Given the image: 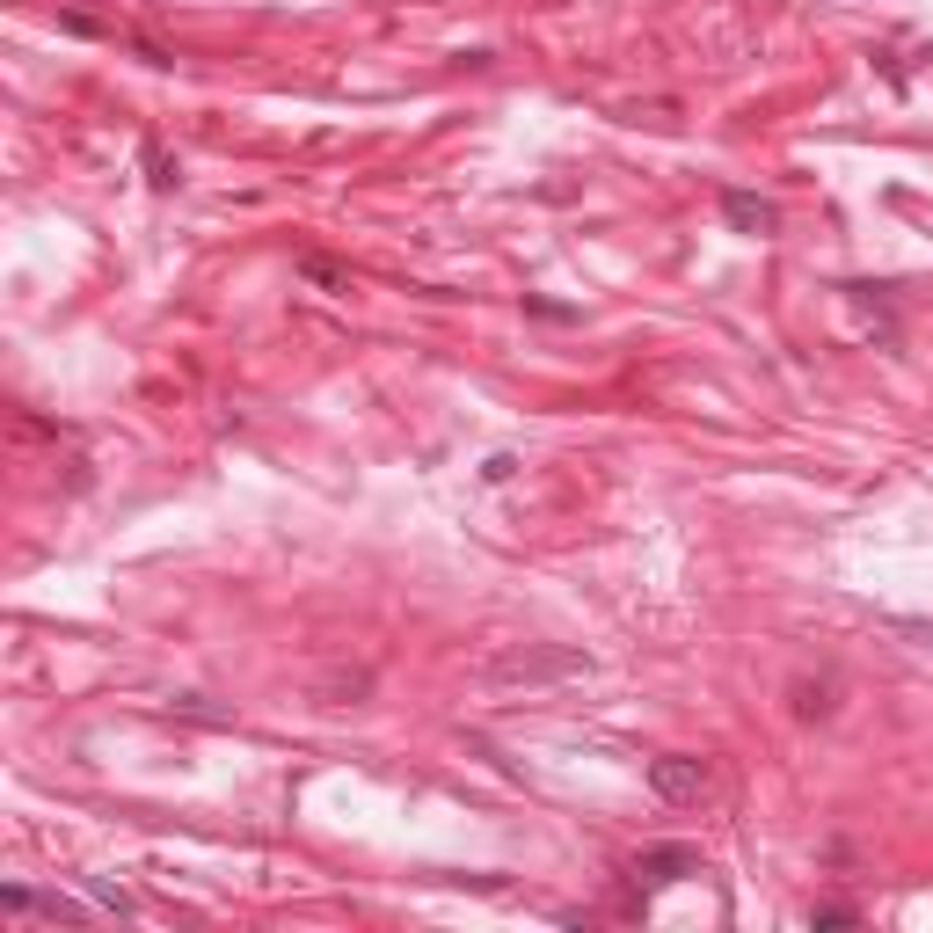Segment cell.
Segmentation results:
<instances>
[{"label": "cell", "mask_w": 933, "mask_h": 933, "mask_svg": "<svg viewBox=\"0 0 933 933\" xmlns=\"http://www.w3.org/2000/svg\"><path fill=\"white\" fill-rule=\"evenodd\" d=\"M139 161H147V183H153V190H175V183H183V169H175V153L161 147V139H147V147H139Z\"/></svg>", "instance_id": "cell-6"}, {"label": "cell", "mask_w": 933, "mask_h": 933, "mask_svg": "<svg viewBox=\"0 0 933 933\" xmlns=\"http://www.w3.org/2000/svg\"><path fill=\"white\" fill-rule=\"evenodd\" d=\"M482 679L496 693H533V686H569V679H590V657L584 649H555V642H511L482 663Z\"/></svg>", "instance_id": "cell-1"}, {"label": "cell", "mask_w": 933, "mask_h": 933, "mask_svg": "<svg viewBox=\"0 0 933 933\" xmlns=\"http://www.w3.org/2000/svg\"><path fill=\"white\" fill-rule=\"evenodd\" d=\"M175 714H190V722H234L226 708H212V700H197V693H183V700H175Z\"/></svg>", "instance_id": "cell-8"}, {"label": "cell", "mask_w": 933, "mask_h": 933, "mask_svg": "<svg viewBox=\"0 0 933 933\" xmlns=\"http://www.w3.org/2000/svg\"><path fill=\"white\" fill-rule=\"evenodd\" d=\"M293 271H299V285H314V293H328V299H344V293H350V271L336 263V256H299Z\"/></svg>", "instance_id": "cell-5"}, {"label": "cell", "mask_w": 933, "mask_h": 933, "mask_svg": "<svg viewBox=\"0 0 933 933\" xmlns=\"http://www.w3.org/2000/svg\"><path fill=\"white\" fill-rule=\"evenodd\" d=\"M693 868H700L693 846H649V854H635V883L663 890V883H679V875H693Z\"/></svg>", "instance_id": "cell-3"}, {"label": "cell", "mask_w": 933, "mask_h": 933, "mask_svg": "<svg viewBox=\"0 0 933 933\" xmlns=\"http://www.w3.org/2000/svg\"><path fill=\"white\" fill-rule=\"evenodd\" d=\"M649 787H657L663 803H700V795H708V766L686 759V751H671V759H649Z\"/></svg>", "instance_id": "cell-2"}, {"label": "cell", "mask_w": 933, "mask_h": 933, "mask_svg": "<svg viewBox=\"0 0 933 933\" xmlns=\"http://www.w3.org/2000/svg\"><path fill=\"white\" fill-rule=\"evenodd\" d=\"M365 693H372V671H336V679H321V700H328V708L365 700Z\"/></svg>", "instance_id": "cell-7"}, {"label": "cell", "mask_w": 933, "mask_h": 933, "mask_svg": "<svg viewBox=\"0 0 933 933\" xmlns=\"http://www.w3.org/2000/svg\"><path fill=\"white\" fill-rule=\"evenodd\" d=\"M722 220L737 226V234H773V204H766V197H751V190H722Z\"/></svg>", "instance_id": "cell-4"}, {"label": "cell", "mask_w": 933, "mask_h": 933, "mask_svg": "<svg viewBox=\"0 0 933 933\" xmlns=\"http://www.w3.org/2000/svg\"><path fill=\"white\" fill-rule=\"evenodd\" d=\"M854 919H860L854 905H817V911H810V926H854Z\"/></svg>", "instance_id": "cell-9"}]
</instances>
